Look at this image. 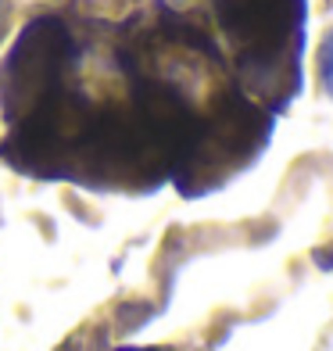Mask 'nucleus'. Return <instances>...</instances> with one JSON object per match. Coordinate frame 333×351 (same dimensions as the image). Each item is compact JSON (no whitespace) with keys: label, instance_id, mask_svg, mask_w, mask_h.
<instances>
[{"label":"nucleus","instance_id":"2","mask_svg":"<svg viewBox=\"0 0 333 351\" xmlns=\"http://www.w3.org/2000/svg\"><path fill=\"white\" fill-rule=\"evenodd\" d=\"M72 33L61 19H36L22 29L11 54L0 69V101L4 119H22L29 108H36L43 97L61 86L72 65Z\"/></svg>","mask_w":333,"mask_h":351},{"label":"nucleus","instance_id":"1","mask_svg":"<svg viewBox=\"0 0 333 351\" xmlns=\"http://www.w3.org/2000/svg\"><path fill=\"white\" fill-rule=\"evenodd\" d=\"M222 29L241 47V79L258 90H283V104L297 93V51L305 0H212Z\"/></svg>","mask_w":333,"mask_h":351},{"label":"nucleus","instance_id":"3","mask_svg":"<svg viewBox=\"0 0 333 351\" xmlns=\"http://www.w3.org/2000/svg\"><path fill=\"white\" fill-rule=\"evenodd\" d=\"M319 75H323L326 93L333 97V29L326 33V40H323V47H319Z\"/></svg>","mask_w":333,"mask_h":351}]
</instances>
